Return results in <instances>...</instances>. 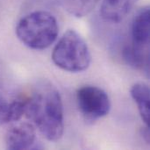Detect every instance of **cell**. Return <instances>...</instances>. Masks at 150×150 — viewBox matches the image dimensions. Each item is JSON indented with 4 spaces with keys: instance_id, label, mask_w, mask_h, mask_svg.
<instances>
[{
    "instance_id": "6",
    "label": "cell",
    "mask_w": 150,
    "mask_h": 150,
    "mask_svg": "<svg viewBox=\"0 0 150 150\" xmlns=\"http://www.w3.org/2000/svg\"><path fill=\"white\" fill-rule=\"evenodd\" d=\"M36 132L30 122H21L11 127L5 134V145L8 149H30L35 142Z\"/></svg>"
},
{
    "instance_id": "10",
    "label": "cell",
    "mask_w": 150,
    "mask_h": 150,
    "mask_svg": "<svg viewBox=\"0 0 150 150\" xmlns=\"http://www.w3.org/2000/svg\"><path fill=\"white\" fill-rule=\"evenodd\" d=\"M98 2V0H68L65 6L71 14L83 17L96 6Z\"/></svg>"
},
{
    "instance_id": "2",
    "label": "cell",
    "mask_w": 150,
    "mask_h": 150,
    "mask_svg": "<svg viewBox=\"0 0 150 150\" xmlns=\"http://www.w3.org/2000/svg\"><path fill=\"white\" fill-rule=\"evenodd\" d=\"M59 25L55 17L47 11H35L23 17L16 26L18 40L26 47L42 50L56 40Z\"/></svg>"
},
{
    "instance_id": "8",
    "label": "cell",
    "mask_w": 150,
    "mask_h": 150,
    "mask_svg": "<svg viewBox=\"0 0 150 150\" xmlns=\"http://www.w3.org/2000/svg\"><path fill=\"white\" fill-rule=\"evenodd\" d=\"M130 93L137 105L142 120L148 127H150V91L149 86L143 83H137L132 86Z\"/></svg>"
},
{
    "instance_id": "9",
    "label": "cell",
    "mask_w": 150,
    "mask_h": 150,
    "mask_svg": "<svg viewBox=\"0 0 150 150\" xmlns=\"http://www.w3.org/2000/svg\"><path fill=\"white\" fill-rule=\"evenodd\" d=\"M24 98L9 102L4 97L0 95V126L19 120L24 115Z\"/></svg>"
},
{
    "instance_id": "1",
    "label": "cell",
    "mask_w": 150,
    "mask_h": 150,
    "mask_svg": "<svg viewBox=\"0 0 150 150\" xmlns=\"http://www.w3.org/2000/svg\"><path fill=\"white\" fill-rule=\"evenodd\" d=\"M24 100V114L32 124L47 140L59 141L63 134L64 116L58 90L49 82H42Z\"/></svg>"
},
{
    "instance_id": "7",
    "label": "cell",
    "mask_w": 150,
    "mask_h": 150,
    "mask_svg": "<svg viewBox=\"0 0 150 150\" xmlns=\"http://www.w3.org/2000/svg\"><path fill=\"white\" fill-rule=\"evenodd\" d=\"M137 0H102L100 14L109 23L122 21L130 12Z\"/></svg>"
},
{
    "instance_id": "4",
    "label": "cell",
    "mask_w": 150,
    "mask_h": 150,
    "mask_svg": "<svg viewBox=\"0 0 150 150\" xmlns=\"http://www.w3.org/2000/svg\"><path fill=\"white\" fill-rule=\"evenodd\" d=\"M149 7L142 8L132 23L131 44L123 50L125 61L135 69L149 70Z\"/></svg>"
},
{
    "instance_id": "3",
    "label": "cell",
    "mask_w": 150,
    "mask_h": 150,
    "mask_svg": "<svg viewBox=\"0 0 150 150\" xmlns=\"http://www.w3.org/2000/svg\"><path fill=\"white\" fill-rule=\"evenodd\" d=\"M52 60L58 68L78 73L89 68L91 56L86 42L79 33L75 30H69L54 47Z\"/></svg>"
},
{
    "instance_id": "5",
    "label": "cell",
    "mask_w": 150,
    "mask_h": 150,
    "mask_svg": "<svg viewBox=\"0 0 150 150\" xmlns=\"http://www.w3.org/2000/svg\"><path fill=\"white\" fill-rule=\"evenodd\" d=\"M76 96L79 111L87 120H98L110 112L111 101L108 94L97 86H82L77 90Z\"/></svg>"
}]
</instances>
